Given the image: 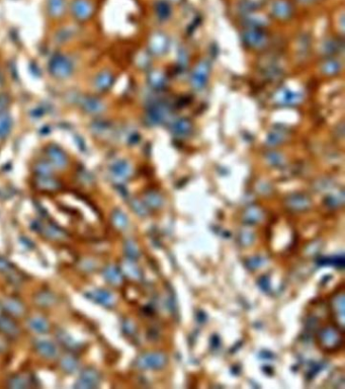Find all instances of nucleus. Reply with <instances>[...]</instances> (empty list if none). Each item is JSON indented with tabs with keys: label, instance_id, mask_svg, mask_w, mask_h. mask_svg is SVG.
Listing matches in <instances>:
<instances>
[{
	"label": "nucleus",
	"instance_id": "obj_25",
	"mask_svg": "<svg viewBox=\"0 0 345 389\" xmlns=\"http://www.w3.org/2000/svg\"><path fill=\"white\" fill-rule=\"evenodd\" d=\"M37 302L41 306H51L55 302V297L53 294L48 292H42L37 296Z\"/></svg>",
	"mask_w": 345,
	"mask_h": 389
},
{
	"label": "nucleus",
	"instance_id": "obj_17",
	"mask_svg": "<svg viewBox=\"0 0 345 389\" xmlns=\"http://www.w3.org/2000/svg\"><path fill=\"white\" fill-rule=\"evenodd\" d=\"M122 270L128 277L132 279H139L141 277V271L139 270V267L132 261V259H129L123 263Z\"/></svg>",
	"mask_w": 345,
	"mask_h": 389
},
{
	"label": "nucleus",
	"instance_id": "obj_21",
	"mask_svg": "<svg viewBox=\"0 0 345 389\" xmlns=\"http://www.w3.org/2000/svg\"><path fill=\"white\" fill-rule=\"evenodd\" d=\"M287 205L292 208L293 210H304V209H307L309 206V201L304 198V197H294L289 200V203Z\"/></svg>",
	"mask_w": 345,
	"mask_h": 389
},
{
	"label": "nucleus",
	"instance_id": "obj_29",
	"mask_svg": "<svg viewBox=\"0 0 345 389\" xmlns=\"http://www.w3.org/2000/svg\"><path fill=\"white\" fill-rule=\"evenodd\" d=\"M156 10H157V13L160 17H167L170 13V8H169L168 4L166 2H162V1L156 5Z\"/></svg>",
	"mask_w": 345,
	"mask_h": 389
},
{
	"label": "nucleus",
	"instance_id": "obj_2",
	"mask_svg": "<svg viewBox=\"0 0 345 389\" xmlns=\"http://www.w3.org/2000/svg\"><path fill=\"white\" fill-rule=\"evenodd\" d=\"M167 358L162 353H147L140 356L136 366L141 369H161L166 365Z\"/></svg>",
	"mask_w": 345,
	"mask_h": 389
},
{
	"label": "nucleus",
	"instance_id": "obj_15",
	"mask_svg": "<svg viewBox=\"0 0 345 389\" xmlns=\"http://www.w3.org/2000/svg\"><path fill=\"white\" fill-rule=\"evenodd\" d=\"M60 366L65 373L72 374L77 371V369L79 367V362L77 361L76 358L71 357V356H67L62 359L61 362H60Z\"/></svg>",
	"mask_w": 345,
	"mask_h": 389
},
{
	"label": "nucleus",
	"instance_id": "obj_6",
	"mask_svg": "<svg viewBox=\"0 0 345 389\" xmlns=\"http://www.w3.org/2000/svg\"><path fill=\"white\" fill-rule=\"evenodd\" d=\"M35 348L36 351L39 353V355L46 359H54L57 357V355H58V349H57L56 345L46 340H41L36 342Z\"/></svg>",
	"mask_w": 345,
	"mask_h": 389
},
{
	"label": "nucleus",
	"instance_id": "obj_22",
	"mask_svg": "<svg viewBox=\"0 0 345 389\" xmlns=\"http://www.w3.org/2000/svg\"><path fill=\"white\" fill-rule=\"evenodd\" d=\"M111 172L113 175H116L118 177H126L130 173L129 165L123 161H119L112 165Z\"/></svg>",
	"mask_w": 345,
	"mask_h": 389
},
{
	"label": "nucleus",
	"instance_id": "obj_31",
	"mask_svg": "<svg viewBox=\"0 0 345 389\" xmlns=\"http://www.w3.org/2000/svg\"><path fill=\"white\" fill-rule=\"evenodd\" d=\"M12 271L11 263L5 259L0 258V273H9Z\"/></svg>",
	"mask_w": 345,
	"mask_h": 389
},
{
	"label": "nucleus",
	"instance_id": "obj_3",
	"mask_svg": "<svg viewBox=\"0 0 345 389\" xmlns=\"http://www.w3.org/2000/svg\"><path fill=\"white\" fill-rule=\"evenodd\" d=\"M100 381V376L96 370L93 368L84 369L77 382L75 383V388H95L98 386Z\"/></svg>",
	"mask_w": 345,
	"mask_h": 389
},
{
	"label": "nucleus",
	"instance_id": "obj_8",
	"mask_svg": "<svg viewBox=\"0 0 345 389\" xmlns=\"http://www.w3.org/2000/svg\"><path fill=\"white\" fill-rule=\"evenodd\" d=\"M0 333L10 338H15L19 335V327L11 317L0 316Z\"/></svg>",
	"mask_w": 345,
	"mask_h": 389
},
{
	"label": "nucleus",
	"instance_id": "obj_27",
	"mask_svg": "<svg viewBox=\"0 0 345 389\" xmlns=\"http://www.w3.org/2000/svg\"><path fill=\"white\" fill-rule=\"evenodd\" d=\"M260 218H261V212L259 210H257L256 208H252L247 210L244 220L248 223H256L260 220Z\"/></svg>",
	"mask_w": 345,
	"mask_h": 389
},
{
	"label": "nucleus",
	"instance_id": "obj_18",
	"mask_svg": "<svg viewBox=\"0 0 345 389\" xmlns=\"http://www.w3.org/2000/svg\"><path fill=\"white\" fill-rule=\"evenodd\" d=\"M82 107L87 113L94 114V113H99L100 112V110L102 108V105L97 100H95L93 98H87V99H85L83 101Z\"/></svg>",
	"mask_w": 345,
	"mask_h": 389
},
{
	"label": "nucleus",
	"instance_id": "obj_5",
	"mask_svg": "<svg viewBox=\"0 0 345 389\" xmlns=\"http://www.w3.org/2000/svg\"><path fill=\"white\" fill-rule=\"evenodd\" d=\"M72 11L76 18L87 19L92 12V7L87 0H75L72 3Z\"/></svg>",
	"mask_w": 345,
	"mask_h": 389
},
{
	"label": "nucleus",
	"instance_id": "obj_10",
	"mask_svg": "<svg viewBox=\"0 0 345 389\" xmlns=\"http://www.w3.org/2000/svg\"><path fill=\"white\" fill-rule=\"evenodd\" d=\"M2 307L4 310H6L9 314L20 316L24 313V306L23 304L13 298H7L2 301Z\"/></svg>",
	"mask_w": 345,
	"mask_h": 389
},
{
	"label": "nucleus",
	"instance_id": "obj_26",
	"mask_svg": "<svg viewBox=\"0 0 345 389\" xmlns=\"http://www.w3.org/2000/svg\"><path fill=\"white\" fill-rule=\"evenodd\" d=\"M110 84H111V76L106 73H102L99 76H97L95 81L96 88L99 89V91H105L106 88L109 87Z\"/></svg>",
	"mask_w": 345,
	"mask_h": 389
},
{
	"label": "nucleus",
	"instance_id": "obj_1",
	"mask_svg": "<svg viewBox=\"0 0 345 389\" xmlns=\"http://www.w3.org/2000/svg\"><path fill=\"white\" fill-rule=\"evenodd\" d=\"M49 70L58 78H66L71 75L73 65L70 60L63 55L54 56L49 62Z\"/></svg>",
	"mask_w": 345,
	"mask_h": 389
},
{
	"label": "nucleus",
	"instance_id": "obj_28",
	"mask_svg": "<svg viewBox=\"0 0 345 389\" xmlns=\"http://www.w3.org/2000/svg\"><path fill=\"white\" fill-rule=\"evenodd\" d=\"M125 251L128 256V258L132 260L137 259L139 257V251L137 249V246L133 242H127L125 246Z\"/></svg>",
	"mask_w": 345,
	"mask_h": 389
},
{
	"label": "nucleus",
	"instance_id": "obj_30",
	"mask_svg": "<svg viewBox=\"0 0 345 389\" xmlns=\"http://www.w3.org/2000/svg\"><path fill=\"white\" fill-rule=\"evenodd\" d=\"M240 241H241L242 245L248 246V245H250V244L252 243V241H253V234H252L250 231L245 230V231H243V232L241 233V235H240Z\"/></svg>",
	"mask_w": 345,
	"mask_h": 389
},
{
	"label": "nucleus",
	"instance_id": "obj_11",
	"mask_svg": "<svg viewBox=\"0 0 345 389\" xmlns=\"http://www.w3.org/2000/svg\"><path fill=\"white\" fill-rule=\"evenodd\" d=\"M104 279L111 285H119L123 281V274L117 266H106L103 270Z\"/></svg>",
	"mask_w": 345,
	"mask_h": 389
},
{
	"label": "nucleus",
	"instance_id": "obj_24",
	"mask_svg": "<svg viewBox=\"0 0 345 389\" xmlns=\"http://www.w3.org/2000/svg\"><path fill=\"white\" fill-rule=\"evenodd\" d=\"M112 223L119 229H126L128 226V218L121 211H116L112 214Z\"/></svg>",
	"mask_w": 345,
	"mask_h": 389
},
{
	"label": "nucleus",
	"instance_id": "obj_7",
	"mask_svg": "<svg viewBox=\"0 0 345 389\" xmlns=\"http://www.w3.org/2000/svg\"><path fill=\"white\" fill-rule=\"evenodd\" d=\"M88 297L91 299L92 301H94L100 305L106 306V307L112 306L114 303V298H113L112 294L106 290L98 289V290L90 291L88 293Z\"/></svg>",
	"mask_w": 345,
	"mask_h": 389
},
{
	"label": "nucleus",
	"instance_id": "obj_32",
	"mask_svg": "<svg viewBox=\"0 0 345 389\" xmlns=\"http://www.w3.org/2000/svg\"><path fill=\"white\" fill-rule=\"evenodd\" d=\"M37 172L40 173L41 176H50L52 171H51V168L49 167L48 164L41 163L37 166Z\"/></svg>",
	"mask_w": 345,
	"mask_h": 389
},
{
	"label": "nucleus",
	"instance_id": "obj_9",
	"mask_svg": "<svg viewBox=\"0 0 345 389\" xmlns=\"http://www.w3.org/2000/svg\"><path fill=\"white\" fill-rule=\"evenodd\" d=\"M47 155L51 160V163L58 167H64L67 164L66 154L61 150L59 147L51 146L48 148Z\"/></svg>",
	"mask_w": 345,
	"mask_h": 389
},
{
	"label": "nucleus",
	"instance_id": "obj_13",
	"mask_svg": "<svg viewBox=\"0 0 345 389\" xmlns=\"http://www.w3.org/2000/svg\"><path fill=\"white\" fill-rule=\"evenodd\" d=\"M28 326L37 334H46L50 330L49 322L44 317H33L28 321Z\"/></svg>",
	"mask_w": 345,
	"mask_h": 389
},
{
	"label": "nucleus",
	"instance_id": "obj_16",
	"mask_svg": "<svg viewBox=\"0 0 345 389\" xmlns=\"http://www.w3.org/2000/svg\"><path fill=\"white\" fill-rule=\"evenodd\" d=\"M8 386L12 388H27L31 386V380L23 375H14L9 378Z\"/></svg>",
	"mask_w": 345,
	"mask_h": 389
},
{
	"label": "nucleus",
	"instance_id": "obj_14",
	"mask_svg": "<svg viewBox=\"0 0 345 389\" xmlns=\"http://www.w3.org/2000/svg\"><path fill=\"white\" fill-rule=\"evenodd\" d=\"M41 231L46 235L48 236L49 238L51 239H56V241H58V239H63L65 238L66 234L65 232L58 228L55 225H52V224H42V227H41Z\"/></svg>",
	"mask_w": 345,
	"mask_h": 389
},
{
	"label": "nucleus",
	"instance_id": "obj_23",
	"mask_svg": "<svg viewBox=\"0 0 345 389\" xmlns=\"http://www.w3.org/2000/svg\"><path fill=\"white\" fill-rule=\"evenodd\" d=\"M59 342L68 350H78V344L66 333L57 334Z\"/></svg>",
	"mask_w": 345,
	"mask_h": 389
},
{
	"label": "nucleus",
	"instance_id": "obj_4",
	"mask_svg": "<svg viewBox=\"0 0 345 389\" xmlns=\"http://www.w3.org/2000/svg\"><path fill=\"white\" fill-rule=\"evenodd\" d=\"M319 341L322 347L331 350L338 348L342 343V338L333 327H326L321 331Z\"/></svg>",
	"mask_w": 345,
	"mask_h": 389
},
{
	"label": "nucleus",
	"instance_id": "obj_20",
	"mask_svg": "<svg viewBox=\"0 0 345 389\" xmlns=\"http://www.w3.org/2000/svg\"><path fill=\"white\" fill-rule=\"evenodd\" d=\"M49 11L53 16H60L64 11V0H49Z\"/></svg>",
	"mask_w": 345,
	"mask_h": 389
},
{
	"label": "nucleus",
	"instance_id": "obj_12",
	"mask_svg": "<svg viewBox=\"0 0 345 389\" xmlns=\"http://www.w3.org/2000/svg\"><path fill=\"white\" fill-rule=\"evenodd\" d=\"M271 12L279 18L289 17L292 13V6L284 0H277L271 7Z\"/></svg>",
	"mask_w": 345,
	"mask_h": 389
},
{
	"label": "nucleus",
	"instance_id": "obj_19",
	"mask_svg": "<svg viewBox=\"0 0 345 389\" xmlns=\"http://www.w3.org/2000/svg\"><path fill=\"white\" fill-rule=\"evenodd\" d=\"M11 129V120L8 115L0 113V138L5 137Z\"/></svg>",
	"mask_w": 345,
	"mask_h": 389
},
{
	"label": "nucleus",
	"instance_id": "obj_33",
	"mask_svg": "<svg viewBox=\"0 0 345 389\" xmlns=\"http://www.w3.org/2000/svg\"><path fill=\"white\" fill-rule=\"evenodd\" d=\"M262 259H259V258H254V259H251L249 260V266L251 268H257L258 266H260V264L262 263Z\"/></svg>",
	"mask_w": 345,
	"mask_h": 389
}]
</instances>
